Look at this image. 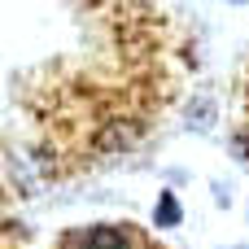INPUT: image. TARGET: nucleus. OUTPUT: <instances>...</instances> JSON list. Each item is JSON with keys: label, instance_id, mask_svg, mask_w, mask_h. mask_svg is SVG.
Here are the masks:
<instances>
[{"label": "nucleus", "instance_id": "obj_1", "mask_svg": "<svg viewBox=\"0 0 249 249\" xmlns=\"http://www.w3.org/2000/svg\"><path fill=\"white\" fill-rule=\"evenodd\" d=\"M0 249H18V245H0ZM44 249H166V245H158L144 228H131V223H96V228H70V232L53 236V245Z\"/></svg>", "mask_w": 249, "mask_h": 249}]
</instances>
